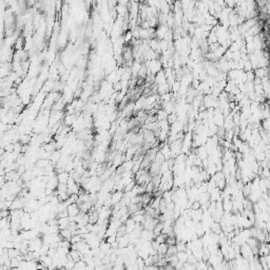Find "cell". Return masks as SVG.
Returning a JSON list of instances; mask_svg holds the SVG:
<instances>
[{
	"label": "cell",
	"instance_id": "cell-1",
	"mask_svg": "<svg viewBox=\"0 0 270 270\" xmlns=\"http://www.w3.org/2000/svg\"><path fill=\"white\" fill-rule=\"evenodd\" d=\"M67 211L69 216H75L79 213V207L76 203H73L71 205H69L67 207Z\"/></svg>",
	"mask_w": 270,
	"mask_h": 270
},
{
	"label": "cell",
	"instance_id": "cell-2",
	"mask_svg": "<svg viewBox=\"0 0 270 270\" xmlns=\"http://www.w3.org/2000/svg\"><path fill=\"white\" fill-rule=\"evenodd\" d=\"M123 191H118V190H116V192H115V193L111 194L112 205H115V204L120 202L121 198H123Z\"/></svg>",
	"mask_w": 270,
	"mask_h": 270
},
{
	"label": "cell",
	"instance_id": "cell-3",
	"mask_svg": "<svg viewBox=\"0 0 270 270\" xmlns=\"http://www.w3.org/2000/svg\"><path fill=\"white\" fill-rule=\"evenodd\" d=\"M57 223H58L59 230L66 229V228L69 227V224H70V218H69V216H67V218H57Z\"/></svg>",
	"mask_w": 270,
	"mask_h": 270
},
{
	"label": "cell",
	"instance_id": "cell-4",
	"mask_svg": "<svg viewBox=\"0 0 270 270\" xmlns=\"http://www.w3.org/2000/svg\"><path fill=\"white\" fill-rule=\"evenodd\" d=\"M222 205H223V209H224V211L231 212V210H232V201L230 200V198H223V200H222Z\"/></svg>",
	"mask_w": 270,
	"mask_h": 270
},
{
	"label": "cell",
	"instance_id": "cell-5",
	"mask_svg": "<svg viewBox=\"0 0 270 270\" xmlns=\"http://www.w3.org/2000/svg\"><path fill=\"white\" fill-rule=\"evenodd\" d=\"M59 232H60V236L62 238V240H68L70 241L71 240V236H72V232H71V230L69 229V228H66V229H61L59 230Z\"/></svg>",
	"mask_w": 270,
	"mask_h": 270
},
{
	"label": "cell",
	"instance_id": "cell-6",
	"mask_svg": "<svg viewBox=\"0 0 270 270\" xmlns=\"http://www.w3.org/2000/svg\"><path fill=\"white\" fill-rule=\"evenodd\" d=\"M76 119H77L76 114H72V113H71V114L67 115V117H66L65 119V123L67 126H73L75 121H76Z\"/></svg>",
	"mask_w": 270,
	"mask_h": 270
},
{
	"label": "cell",
	"instance_id": "cell-7",
	"mask_svg": "<svg viewBox=\"0 0 270 270\" xmlns=\"http://www.w3.org/2000/svg\"><path fill=\"white\" fill-rule=\"evenodd\" d=\"M69 176H70V175H69V173H68V172H66V171H63V172H61V173L57 174V180H58V183H60V184H67Z\"/></svg>",
	"mask_w": 270,
	"mask_h": 270
},
{
	"label": "cell",
	"instance_id": "cell-8",
	"mask_svg": "<svg viewBox=\"0 0 270 270\" xmlns=\"http://www.w3.org/2000/svg\"><path fill=\"white\" fill-rule=\"evenodd\" d=\"M176 256H177V260L180 261L181 263H186L187 262V258L188 254L186 251H177L176 252Z\"/></svg>",
	"mask_w": 270,
	"mask_h": 270
},
{
	"label": "cell",
	"instance_id": "cell-9",
	"mask_svg": "<svg viewBox=\"0 0 270 270\" xmlns=\"http://www.w3.org/2000/svg\"><path fill=\"white\" fill-rule=\"evenodd\" d=\"M167 249H168V245L167 243H161V244H159L158 246V249H157V253L158 254H164L165 255L166 252H167Z\"/></svg>",
	"mask_w": 270,
	"mask_h": 270
},
{
	"label": "cell",
	"instance_id": "cell-10",
	"mask_svg": "<svg viewBox=\"0 0 270 270\" xmlns=\"http://www.w3.org/2000/svg\"><path fill=\"white\" fill-rule=\"evenodd\" d=\"M166 159H165V156L163 155V154H161V152L158 151L156 152V154H155V156H154V161H156V163H159V164H161L163 163V161H165Z\"/></svg>",
	"mask_w": 270,
	"mask_h": 270
},
{
	"label": "cell",
	"instance_id": "cell-11",
	"mask_svg": "<svg viewBox=\"0 0 270 270\" xmlns=\"http://www.w3.org/2000/svg\"><path fill=\"white\" fill-rule=\"evenodd\" d=\"M166 238H167V235H166V234H164V233H160V234H158V235H155L154 240H155L158 244H161V243L166 242Z\"/></svg>",
	"mask_w": 270,
	"mask_h": 270
},
{
	"label": "cell",
	"instance_id": "cell-12",
	"mask_svg": "<svg viewBox=\"0 0 270 270\" xmlns=\"http://www.w3.org/2000/svg\"><path fill=\"white\" fill-rule=\"evenodd\" d=\"M86 266H87V264H86L85 261L80 260V261H78V262L75 263L74 268L75 269H86Z\"/></svg>",
	"mask_w": 270,
	"mask_h": 270
},
{
	"label": "cell",
	"instance_id": "cell-13",
	"mask_svg": "<svg viewBox=\"0 0 270 270\" xmlns=\"http://www.w3.org/2000/svg\"><path fill=\"white\" fill-rule=\"evenodd\" d=\"M19 261L17 260V258H11V268L12 269H17L19 266Z\"/></svg>",
	"mask_w": 270,
	"mask_h": 270
},
{
	"label": "cell",
	"instance_id": "cell-14",
	"mask_svg": "<svg viewBox=\"0 0 270 270\" xmlns=\"http://www.w3.org/2000/svg\"><path fill=\"white\" fill-rule=\"evenodd\" d=\"M187 263H189V264H194V265H195L196 263H197V260H196V258L193 255V254L190 253V254H188Z\"/></svg>",
	"mask_w": 270,
	"mask_h": 270
},
{
	"label": "cell",
	"instance_id": "cell-15",
	"mask_svg": "<svg viewBox=\"0 0 270 270\" xmlns=\"http://www.w3.org/2000/svg\"><path fill=\"white\" fill-rule=\"evenodd\" d=\"M116 238H117V235H116V233H115V234H112V235L107 236V238H106V241H107L109 244H113L114 242H116Z\"/></svg>",
	"mask_w": 270,
	"mask_h": 270
},
{
	"label": "cell",
	"instance_id": "cell-16",
	"mask_svg": "<svg viewBox=\"0 0 270 270\" xmlns=\"http://www.w3.org/2000/svg\"><path fill=\"white\" fill-rule=\"evenodd\" d=\"M201 203L198 202V201H194L193 203H192V205H191V208H190V209H192V210H196V209H200L201 208Z\"/></svg>",
	"mask_w": 270,
	"mask_h": 270
}]
</instances>
